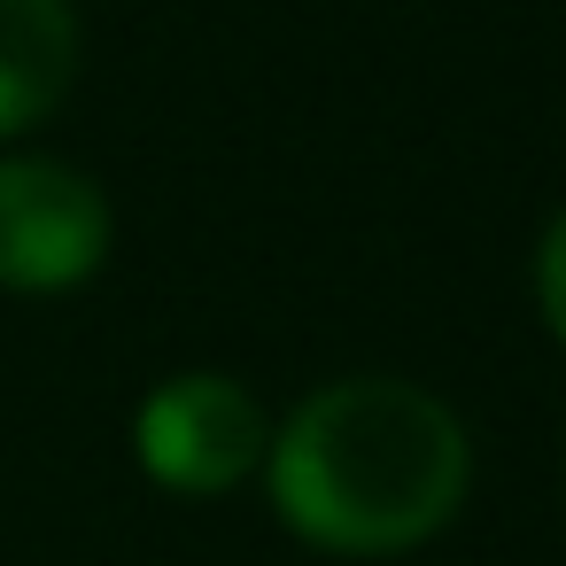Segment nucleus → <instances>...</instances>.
<instances>
[{
	"label": "nucleus",
	"instance_id": "f257e3e1",
	"mask_svg": "<svg viewBox=\"0 0 566 566\" xmlns=\"http://www.w3.org/2000/svg\"><path fill=\"white\" fill-rule=\"evenodd\" d=\"M280 520L334 558H396L442 535L473 481V442L442 396L357 373L303 396L264 450Z\"/></svg>",
	"mask_w": 566,
	"mask_h": 566
},
{
	"label": "nucleus",
	"instance_id": "f03ea898",
	"mask_svg": "<svg viewBox=\"0 0 566 566\" xmlns=\"http://www.w3.org/2000/svg\"><path fill=\"white\" fill-rule=\"evenodd\" d=\"M133 450H140V465L164 489H179V496H226V489H241L264 465L272 419H264V403L233 373H171L164 388L140 396Z\"/></svg>",
	"mask_w": 566,
	"mask_h": 566
},
{
	"label": "nucleus",
	"instance_id": "7ed1b4c3",
	"mask_svg": "<svg viewBox=\"0 0 566 566\" xmlns=\"http://www.w3.org/2000/svg\"><path fill=\"white\" fill-rule=\"evenodd\" d=\"M109 256V202L86 171L55 156H9L0 164V287L17 295H63L94 280Z\"/></svg>",
	"mask_w": 566,
	"mask_h": 566
},
{
	"label": "nucleus",
	"instance_id": "20e7f679",
	"mask_svg": "<svg viewBox=\"0 0 566 566\" xmlns=\"http://www.w3.org/2000/svg\"><path fill=\"white\" fill-rule=\"evenodd\" d=\"M71 78H78L71 0H0V140L48 125Z\"/></svg>",
	"mask_w": 566,
	"mask_h": 566
},
{
	"label": "nucleus",
	"instance_id": "39448f33",
	"mask_svg": "<svg viewBox=\"0 0 566 566\" xmlns=\"http://www.w3.org/2000/svg\"><path fill=\"white\" fill-rule=\"evenodd\" d=\"M535 303H543L551 342L566 349V210L543 226V249H535Z\"/></svg>",
	"mask_w": 566,
	"mask_h": 566
}]
</instances>
